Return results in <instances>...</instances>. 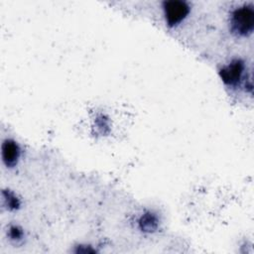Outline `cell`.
Returning <instances> with one entry per match:
<instances>
[{
    "label": "cell",
    "instance_id": "obj_4",
    "mask_svg": "<svg viewBox=\"0 0 254 254\" xmlns=\"http://www.w3.org/2000/svg\"><path fill=\"white\" fill-rule=\"evenodd\" d=\"M2 160L7 167H14L20 157L19 145L11 139H6L2 143L1 147Z\"/></svg>",
    "mask_w": 254,
    "mask_h": 254
},
{
    "label": "cell",
    "instance_id": "obj_1",
    "mask_svg": "<svg viewBox=\"0 0 254 254\" xmlns=\"http://www.w3.org/2000/svg\"><path fill=\"white\" fill-rule=\"evenodd\" d=\"M254 28V9L244 4L237 7L230 15V29L237 36H248Z\"/></svg>",
    "mask_w": 254,
    "mask_h": 254
},
{
    "label": "cell",
    "instance_id": "obj_2",
    "mask_svg": "<svg viewBox=\"0 0 254 254\" xmlns=\"http://www.w3.org/2000/svg\"><path fill=\"white\" fill-rule=\"evenodd\" d=\"M164 15L170 27L180 24L190 13V5L182 0H169L163 3Z\"/></svg>",
    "mask_w": 254,
    "mask_h": 254
},
{
    "label": "cell",
    "instance_id": "obj_6",
    "mask_svg": "<svg viewBox=\"0 0 254 254\" xmlns=\"http://www.w3.org/2000/svg\"><path fill=\"white\" fill-rule=\"evenodd\" d=\"M4 203L9 209H16L20 206V201L17 198V196L10 190H3L2 191Z\"/></svg>",
    "mask_w": 254,
    "mask_h": 254
},
{
    "label": "cell",
    "instance_id": "obj_7",
    "mask_svg": "<svg viewBox=\"0 0 254 254\" xmlns=\"http://www.w3.org/2000/svg\"><path fill=\"white\" fill-rule=\"evenodd\" d=\"M9 235L12 239L19 240V239H21L23 232H22V229L19 228L18 226H11L9 229Z\"/></svg>",
    "mask_w": 254,
    "mask_h": 254
},
{
    "label": "cell",
    "instance_id": "obj_3",
    "mask_svg": "<svg viewBox=\"0 0 254 254\" xmlns=\"http://www.w3.org/2000/svg\"><path fill=\"white\" fill-rule=\"evenodd\" d=\"M243 70V62L241 60H234L229 64L220 69L219 75L224 83L228 85H236L241 79Z\"/></svg>",
    "mask_w": 254,
    "mask_h": 254
},
{
    "label": "cell",
    "instance_id": "obj_5",
    "mask_svg": "<svg viewBox=\"0 0 254 254\" xmlns=\"http://www.w3.org/2000/svg\"><path fill=\"white\" fill-rule=\"evenodd\" d=\"M139 226L143 231H154L158 226V218L154 213L146 212L140 217Z\"/></svg>",
    "mask_w": 254,
    "mask_h": 254
}]
</instances>
